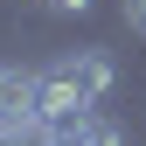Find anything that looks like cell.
Returning a JSON list of instances; mask_svg holds the SVG:
<instances>
[{"instance_id":"2","label":"cell","mask_w":146,"mask_h":146,"mask_svg":"<svg viewBox=\"0 0 146 146\" xmlns=\"http://www.w3.org/2000/svg\"><path fill=\"white\" fill-rule=\"evenodd\" d=\"M125 21H132V28L146 35V0H125Z\"/></svg>"},{"instance_id":"1","label":"cell","mask_w":146,"mask_h":146,"mask_svg":"<svg viewBox=\"0 0 146 146\" xmlns=\"http://www.w3.org/2000/svg\"><path fill=\"white\" fill-rule=\"evenodd\" d=\"M56 63L84 84V98H98V104L111 98V84H118V63L104 56V49H70V56H56Z\"/></svg>"},{"instance_id":"3","label":"cell","mask_w":146,"mask_h":146,"mask_svg":"<svg viewBox=\"0 0 146 146\" xmlns=\"http://www.w3.org/2000/svg\"><path fill=\"white\" fill-rule=\"evenodd\" d=\"M49 7H63V14H90V0H49Z\"/></svg>"}]
</instances>
